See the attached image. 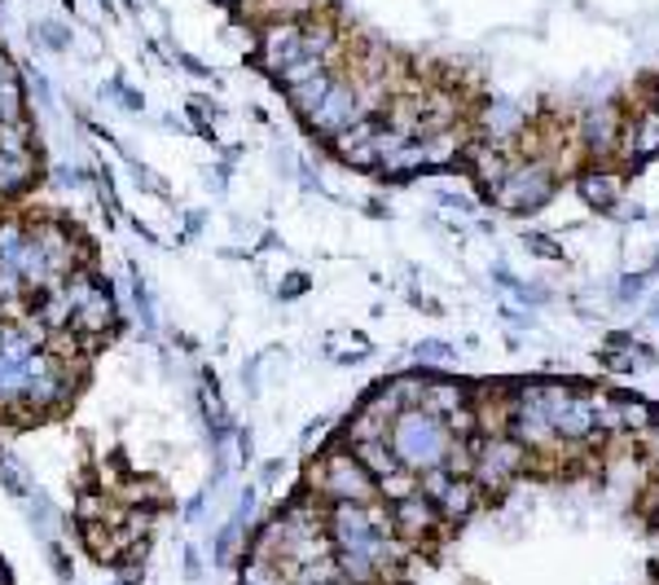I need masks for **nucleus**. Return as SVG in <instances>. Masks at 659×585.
I'll use <instances>...</instances> for the list:
<instances>
[{
  "mask_svg": "<svg viewBox=\"0 0 659 585\" xmlns=\"http://www.w3.org/2000/svg\"><path fill=\"white\" fill-rule=\"evenodd\" d=\"M303 58V23L299 19H277V23H264L259 27V45H255V62L277 76L281 67L299 62Z\"/></svg>",
  "mask_w": 659,
  "mask_h": 585,
  "instance_id": "nucleus-6",
  "label": "nucleus"
},
{
  "mask_svg": "<svg viewBox=\"0 0 659 585\" xmlns=\"http://www.w3.org/2000/svg\"><path fill=\"white\" fill-rule=\"evenodd\" d=\"M198 567H203V563H198V550L189 546V550H185V572H189V576H198Z\"/></svg>",
  "mask_w": 659,
  "mask_h": 585,
  "instance_id": "nucleus-32",
  "label": "nucleus"
},
{
  "mask_svg": "<svg viewBox=\"0 0 659 585\" xmlns=\"http://www.w3.org/2000/svg\"><path fill=\"white\" fill-rule=\"evenodd\" d=\"M431 163H427V150H423V141H405L401 150H392L383 163H379V172L388 176V181H414V176H423Z\"/></svg>",
  "mask_w": 659,
  "mask_h": 585,
  "instance_id": "nucleus-15",
  "label": "nucleus"
},
{
  "mask_svg": "<svg viewBox=\"0 0 659 585\" xmlns=\"http://www.w3.org/2000/svg\"><path fill=\"white\" fill-rule=\"evenodd\" d=\"M641 511H646V515H650V524L659 528V480L650 484V493H646V506H641Z\"/></svg>",
  "mask_w": 659,
  "mask_h": 585,
  "instance_id": "nucleus-30",
  "label": "nucleus"
},
{
  "mask_svg": "<svg viewBox=\"0 0 659 585\" xmlns=\"http://www.w3.org/2000/svg\"><path fill=\"white\" fill-rule=\"evenodd\" d=\"M462 168L471 172V181H475V190L479 194H497V185L506 181V172L515 168V159H510V146H497V141H471L466 150H462Z\"/></svg>",
  "mask_w": 659,
  "mask_h": 585,
  "instance_id": "nucleus-8",
  "label": "nucleus"
},
{
  "mask_svg": "<svg viewBox=\"0 0 659 585\" xmlns=\"http://www.w3.org/2000/svg\"><path fill=\"white\" fill-rule=\"evenodd\" d=\"M392 397L401 401V410H418L423 405V388H427V370H405V375H392L388 379Z\"/></svg>",
  "mask_w": 659,
  "mask_h": 585,
  "instance_id": "nucleus-20",
  "label": "nucleus"
},
{
  "mask_svg": "<svg viewBox=\"0 0 659 585\" xmlns=\"http://www.w3.org/2000/svg\"><path fill=\"white\" fill-rule=\"evenodd\" d=\"M41 36H45L49 49H71V36L62 27H54V23H41Z\"/></svg>",
  "mask_w": 659,
  "mask_h": 585,
  "instance_id": "nucleus-28",
  "label": "nucleus"
},
{
  "mask_svg": "<svg viewBox=\"0 0 659 585\" xmlns=\"http://www.w3.org/2000/svg\"><path fill=\"white\" fill-rule=\"evenodd\" d=\"M620 190H624V181H620L615 172L598 168V163L576 176V194H580L593 211H615V207H620Z\"/></svg>",
  "mask_w": 659,
  "mask_h": 585,
  "instance_id": "nucleus-14",
  "label": "nucleus"
},
{
  "mask_svg": "<svg viewBox=\"0 0 659 585\" xmlns=\"http://www.w3.org/2000/svg\"><path fill=\"white\" fill-rule=\"evenodd\" d=\"M198 229H203V216H198V211H189V216H185V233H181V238H198Z\"/></svg>",
  "mask_w": 659,
  "mask_h": 585,
  "instance_id": "nucleus-31",
  "label": "nucleus"
},
{
  "mask_svg": "<svg viewBox=\"0 0 659 585\" xmlns=\"http://www.w3.org/2000/svg\"><path fill=\"white\" fill-rule=\"evenodd\" d=\"M102 97H115L119 106H128V111H141V97H137V93H132L124 80H111V84L102 89Z\"/></svg>",
  "mask_w": 659,
  "mask_h": 585,
  "instance_id": "nucleus-26",
  "label": "nucleus"
},
{
  "mask_svg": "<svg viewBox=\"0 0 659 585\" xmlns=\"http://www.w3.org/2000/svg\"><path fill=\"white\" fill-rule=\"evenodd\" d=\"M388 445L396 454V462L414 475L423 471H436L449 462V449H453V432L444 427V418L427 414V410H405L392 432H388Z\"/></svg>",
  "mask_w": 659,
  "mask_h": 585,
  "instance_id": "nucleus-2",
  "label": "nucleus"
},
{
  "mask_svg": "<svg viewBox=\"0 0 659 585\" xmlns=\"http://www.w3.org/2000/svg\"><path fill=\"white\" fill-rule=\"evenodd\" d=\"M224 5H246V0H224Z\"/></svg>",
  "mask_w": 659,
  "mask_h": 585,
  "instance_id": "nucleus-37",
  "label": "nucleus"
},
{
  "mask_svg": "<svg viewBox=\"0 0 659 585\" xmlns=\"http://www.w3.org/2000/svg\"><path fill=\"white\" fill-rule=\"evenodd\" d=\"M615 410H620V427H624V436H641V432L659 418V410H655L650 401H641V397H624V392H615Z\"/></svg>",
  "mask_w": 659,
  "mask_h": 585,
  "instance_id": "nucleus-18",
  "label": "nucleus"
},
{
  "mask_svg": "<svg viewBox=\"0 0 659 585\" xmlns=\"http://www.w3.org/2000/svg\"><path fill=\"white\" fill-rule=\"evenodd\" d=\"M348 449L361 458V467L374 475V484L401 471V462H396V454H392V445H388V440H361V445H348Z\"/></svg>",
  "mask_w": 659,
  "mask_h": 585,
  "instance_id": "nucleus-16",
  "label": "nucleus"
},
{
  "mask_svg": "<svg viewBox=\"0 0 659 585\" xmlns=\"http://www.w3.org/2000/svg\"><path fill=\"white\" fill-rule=\"evenodd\" d=\"M528 128V111L506 102V97H493L484 106V141H497V146H510L515 137H523Z\"/></svg>",
  "mask_w": 659,
  "mask_h": 585,
  "instance_id": "nucleus-13",
  "label": "nucleus"
},
{
  "mask_svg": "<svg viewBox=\"0 0 659 585\" xmlns=\"http://www.w3.org/2000/svg\"><path fill=\"white\" fill-rule=\"evenodd\" d=\"M650 111L659 115V84H655V97H650Z\"/></svg>",
  "mask_w": 659,
  "mask_h": 585,
  "instance_id": "nucleus-35",
  "label": "nucleus"
},
{
  "mask_svg": "<svg viewBox=\"0 0 659 585\" xmlns=\"http://www.w3.org/2000/svg\"><path fill=\"white\" fill-rule=\"evenodd\" d=\"M650 286V268H641V273H624L620 277V286H615V296H620V305H628V300H637L641 290Z\"/></svg>",
  "mask_w": 659,
  "mask_h": 585,
  "instance_id": "nucleus-23",
  "label": "nucleus"
},
{
  "mask_svg": "<svg viewBox=\"0 0 659 585\" xmlns=\"http://www.w3.org/2000/svg\"><path fill=\"white\" fill-rule=\"evenodd\" d=\"M303 489H308L316 502H325V506H335V502H361V506H366V502H379L374 475L361 467V458H357L344 440L325 445V449L316 454V462H308Z\"/></svg>",
  "mask_w": 659,
  "mask_h": 585,
  "instance_id": "nucleus-1",
  "label": "nucleus"
},
{
  "mask_svg": "<svg viewBox=\"0 0 659 585\" xmlns=\"http://www.w3.org/2000/svg\"><path fill=\"white\" fill-rule=\"evenodd\" d=\"M655 585H659V581H655Z\"/></svg>",
  "mask_w": 659,
  "mask_h": 585,
  "instance_id": "nucleus-38",
  "label": "nucleus"
},
{
  "mask_svg": "<svg viewBox=\"0 0 659 585\" xmlns=\"http://www.w3.org/2000/svg\"><path fill=\"white\" fill-rule=\"evenodd\" d=\"M558 181H554V168L545 159H523L506 172V181L497 185L493 203L510 216H528V211H541L550 198H554Z\"/></svg>",
  "mask_w": 659,
  "mask_h": 585,
  "instance_id": "nucleus-4",
  "label": "nucleus"
},
{
  "mask_svg": "<svg viewBox=\"0 0 659 585\" xmlns=\"http://www.w3.org/2000/svg\"><path fill=\"white\" fill-rule=\"evenodd\" d=\"M620 128H624L620 111L602 102V106H589V111L580 115L576 137H580V146H585V154H589V159H606V154H615V150H620Z\"/></svg>",
  "mask_w": 659,
  "mask_h": 585,
  "instance_id": "nucleus-9",
  "label": "nucleus"
},
{
  "mask_svg": "<svg viewBox=\"0 0 659 585\" xmlns=\"http://www.w3.org/2000/svg\"><path fill=\"white\" fill-rule=\"evenodd\" d=\"M479 502H484V493L475 489L471 475H453V480L431 497V506H436V515H440L444 528H462V524L479 511Z\"/></svg>",
  "mask_w": 659,
  "mask_h": 585,
  "instance_id": "nucleus-11",
  "label": "nucleus"
},
{
  "mask_svg": "<svg viewBox=\"0 0 659 585\" xmlns=\"http://www.w3.org/2000/svg\"><path fill=\"white\" fill-rule=\"evenodd\" d=\"M392 528H396V537H401L409 550L431 546V541L444 532V524H440L436 506H431L423 493H409V497L392 502Z\"/></svg>",
  "mask_w": 659,
  "mask_h": 585,
  "instance_id": "nucleus-7",
  "label": "nucleus"
},
{
  "mask_svg": "<svg viewBox=\"0 0 659 585\" xmlns=\"http://www.w3.org/2000/svg\"><path fill=\"white\" fill-rule=\"evenodd\" d=\"M475 405V388H466L462 379H449L440 370H427V388H423V405L427 414L436 418H453L458 410H471Z\"/></svg>",
  "mask_w": 659,
  "mask_h": 585,
  "instance_id": "nucleus-10",
  "label": "nucleus"
},
{
  "mask_svg": "<svg viewBox=\"0 0 659 585\" xmlns=\"http://www.w3.org/2000/svg\"><path fill=\"white\" fill-rule=\"evenodd\" d=\"M409 493H418V475L414 471H396V475H388V480H379V497L383 502H401V497H409Z\"/></svg>",
  "mask_w": 659,
  "mask_h": 585,
  "instance_id": "nucleus-22",
  "label": "nucleus"
},
{
  "mask_svg": "<svg viewBox=\"0 0 659 585\" xmlns=\"http://www.w3.org/2000/svg\"><path fill=\"white\" fill-rule=\"evenodd\" d=\"M532 471V449H523L519 440L501 436H475V467L471 480L484 497H501L510 484H519Z\"/></svg>",
  "mask_w": 659,
  "mask_h": 585,
  "instance_id": "nucleus-3",
  "label": "nucleus"
},
{
  "mask_svg": "<svg viewBox=\"0 0 659 585\" xmlns=\"http://www.w3.org/2000/svg\"><path fill=\"white\" fill-rule=\"evenodd\" d=\"M321 71H335V67H330V62H316V58H299V62H290V67H281L273 80L290 93V89H299V84H308V80H316Z\"/></svg>",
  "mask_w": 659,
  "mask_h": 585,
  "instance_id": "nucleus-21",
  "label": "nucleus"
},
{
  "mask_svg": "<svg viewBox=\"0 0 659 585\" xmlns=\"http://www.w3.org/2000/svg\"><path fill=\"white\" fill-rule=\"evenodd\" d=\"M637 440H641V449H646V458L655 462V458H659V418H655V423H650V427H646V432H641Z\"/></svg>",
  "mask_w": 659,
  "mask_h": 585,
  "instance_id": "nucleus-29",
  "label": "nucleus"
},
{
  "mask_svg": "<svg viewBox=\"0 0 659 585\" xmlns=\"http://www.w3.org/2000/svg\"><path fill=\"white\" fill-rule=\"evenodd\" d=\"M620 154H624L633 168L659 154V115H655L650 106H646L637 119H624V128H620Z\"/></svg>",
  "mask_w": 659,
  "mask_h": 585,
  "instance_id": "nucleus-12",
  "label": "nucleus"
},
{
  "mask_svg": "<svg viewBox=\"0 0 659 585\" xmlns=\"http://www.w3.org/2000/svg\"><path fill=\"white\" fill-rule=\"evenodd\" d=\"M0 585H10V567L5 563H0Z\"/></svg>",
  "mask_w": 659,
  "mask_h": 585,
  "instance_id": "nucleus-34",
  "label": "nucleus"
},
{
  "mask_svg": "<svg viewBox=\"0 0 659 585\" xmlns=\"http://www.w3.org/2000/svg\"><path fill=\"white\" fill-rule=\"evenodd\" d=\"M181 67H185V71H194V76H211V71H207L203 62H194V58H181Z\"/></svg>",
  "mask_w": 659,
  "mask_h": 585,
  "instance_id": "nucleus-33",
  "label": "nucleus"
},
{
  "mask_svg": "<svg viewBox=\"0 0 659 585\" xmlns=\"http://www.w3.org/2000/svg\"><path fill=\"white\" fill-rule=\"evenodd\" d=\"M650 277H659V251H655V264H650Z\"/></svg>",
  "mask_w": 659,
  "mask_h": 585,
  "instance_id": "nucleus-36",
  "label": "nucleus"
},
{
  "mask_svg": "<svg viewBox=\"0 0 659 585\" xmlns=\"http://www.w3.org/2000/svg\"><path fill=\"white\" fill-rule=\"evenodd\" d=\"M361 119V106H357V80H344L335 76V89L325 93V102L303 119L321 141H335L344 128H352Z\"/></svg>",
  "mask_w": 659,
  "mask_h": 585,
  "instance_id": "nucleus-5",
  "label": "nucleus"
},
{
  "mask_svg": "<svg viewBox=\"0 0 659 585\" xmlns=\"http://www.w3.org/2000/svg\"><path fill=\"white\" fill-rule=\"evenodd\" d=\"M308 286H312V282H308V273H290V277L277 286V296H281V300H294V296H303Z\"/></svg>",
  "mask_w": 659,
  "mask_h": 585,
  "instance_id": "nucleus-27",
  "label": "nucleus"
},
{
  "mask_svg": "<svg viewBox=\"0 0 659 585\" xmlns=\"http://www.w3.org/2000/svg\"><path fill=\"white\" fill-rule=\"evenodd\" d=\"M414 357L427 366V362H453L458 353H453V344H440V340H423L418 348H414Z\"/></svg>",
  "mask_w": 659,
  "mask_h": 585,
  "instance_id": "nucleus-24",
  "label": "nucleus"
},
{
  "mask_svg": "<svg viewBox=\"0 0 659 585\" xmlns=\"http://www.w3.org/2000/svg\"><path fill=\"white\" fill-rule=\"evenodd\" d=\"M335 89V71H321L316 80H308V84H299V89H290L286 93V102H290V111L299 115V119H308L321 102H325V93Z\"/></svg>",
  "mask_w": 659,
  "mask_h": 585,
  "instance_id": "nucleus-17",
  "label": "nucleus"
},
{
  "mask_svg": "<svg viewBox=\"0 0 659 585\" xmlns=\"http://www.w3.org/2000/svg\"><path fill=\"white\" fill-rule=\"evenodd\" d=\"M523 246L536 251V255H545V260H563V246L554 238H545V233H523Z\"/></svg>",
  "mask_w": 659,
  "mask_h": 585,
  "instance_id": "nucleus-25",
  "label": "nucleus"
},
{
  "mask_svg": "<svg viewBox=\"0 0 659 585\" xmlns=\"http://www.w3.org/2000/svg\"><path fill=\"white\" fill-rule=\"evenodd\" d=\"M238 585H290V581H286L281 559H255V554H246L238 563Z\"/></svg>",
  "mask_w": 659,
  "mask_h": 585,
  "instance_id": "nucleus-19",
  "label": "nucleus"
}]
</instances>
